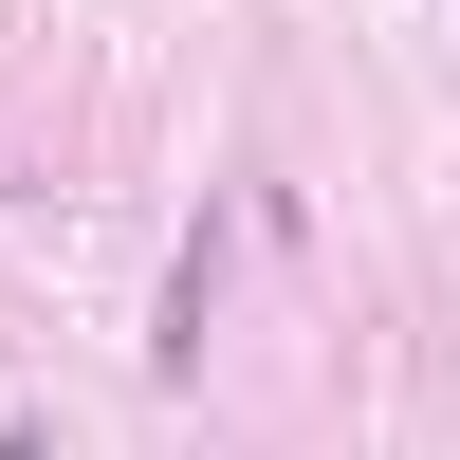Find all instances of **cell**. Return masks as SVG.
Returning a JSON list of instances; mask_svg holds the SVG:
<instances>
[{
    "label": "cell",
    "instance_id": "cell-1",
    "mask_svg": "<svg viewBox=\"0 0 460 460\" xmlns=\"http://www.w3.org/2000/svg\"><path fill=\"white\" fill-rule=\"evenodd\" d=\"M203 314H221V221L184 240V277H166V332H147V368H166V387L203 368Z\"/></svg>",
    "mask_w": 460,
    "mask_h": 460
}]
</instances>
